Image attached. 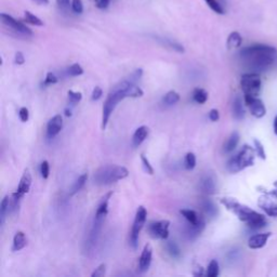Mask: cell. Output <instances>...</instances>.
<instances>
[{
  "label": "cell",
  "mask_w": 277,
  "mask_h": 277,
  "mask_svg": "<svg viewBox=\"0 0 277 277\" xmlns=\"http://www.w3.org/2000/svg\"><path fill=\"white\" fill-rule=\"evenodd\" d=\"M277 50L268 44H253L242 49L239 58L250 73H259L268 70L274 63Z\"/></svg>",
  "instance_id": "obj_1"
},
{
  "label": "cell",
  "mask_w": 277,
  "mask_h": 277,
  "mask_svg": "<svg viewBox=\"0 0 277 277\" xmlns=\"http://www.w3.org/2000/svg\"><path fill=\"white\" fill-rule=\"evenodd\" d=\"M58 77H56L53 73H48L47 74V76H46V79H44V82H43V84L44 86H50V84H54V83H56L58 82Z\"/></svg>",
  "instance_id": "obj_44"
},
{
  "label": "cell",
  "mask_w": 277,
  "mask_h": 277,
  "mask_svg": "<svg viewBox=\"0 0 277 277\" xmlns=\"http://www.w3.org/2000/svg\"><path fill=\"white\" fill-rule=\"evenodd\" d=\"M65 115H66V116H71V115H72L71 111H69V110H65Z\"/></svg>",
  "instance_id": "obj_54"
},
{
  "label": "cell",
  "mask_w": 277,
  "mask_h": 277,
  "mask_svg": "<svg viewBox=\"0 0 277 277\" xmlns=\"http://www.w3.org/2000/svg\"><path fill=\"white\" fill-rule=\"evenodd\" d=\"M219 1H220V2H221V3H223V4H224V2H225V1H224V0H219Z\"/></svg>",
  "instance_id": "obj_55"
},
{
  "label": "cell",
  "mask_w": 277,
  "mask_h": 277,
  "mask_svg": "<svg viewBox=\"0 0 277 277\" xmlns=\"http://www.w3.org/2000/svg\"><path fill=\"white\" fill-rule=\"evenodd\" d=\"M274 132H275V134H277V116L274 119Z\"/></svg>",
  "instance_id": "obj_53"
},
{
  "label": "cell",
  "mask_w": 277,
  "mask_h": 277,
  "mask_svg": "<svg viewBox=\"0 0 277 277\" xmlns=\"http://www.w3.org/2000/svg\"><path fill=\"white\" fill-rule=\"evenodd\" d=\"M102 94H103V91H102V89H101L100 87H95V88L93 89L92 94H91V100H92V101L99 100V99L102 97Z\"/></svg>",
  "instance_id": "obj_47"
},
{
  "label": "cell",
  "mask_w": 277,
  "mask_h": 277,
  "mask_svg": "<svg viewBox=\"0 0 277 277\" xmlns=\"http://www.w3.org/2000/svg\"><path fill=\"white\" fill-rule=\"evenodd\" d=\"M14 62H15V64H18V65H22V64H24L25 63V58H24V55L22 52H16L15 53V58H14Z\"/></svg>",
  "instance_id": "obj_49"
},
{
  "label": "cell",
  "mask_w": 277,
  "mask_h": 277,
  "mask_svg": "<svg viewBox=\"0 0 277 277\" xmlns=\"http://www.w3.org/2000/svg\"><path fill=\"white\" fill-rule=\"evenodd\" d=\"M105 271H106V265L105 264H101V265H99L97 269H95V271L91 274V276L92 277L104 276L105 275Z\"/></svg>",
  "instance_id": "obj_45"
},
{
  "label": "cell",
  "mask_w": 277,
  "mask_h": 277,
  "mask_svg": "<svg viewBox=\"0 0 277 277\" xmlns=\"http://www.w3.org/2000/svg\"><path fill=\"white\" fill-rule=\"evenodd\" d=\"M112 195H113V193H112V192H110V193H107L103 197V198L101 199L97 211H95L94 219L101 220V221H104V219H105L106 214H107V211H109V202H110Z\"/></svg>",
  "instance_id": "obj_17"
},
{
  "label": "cell",
  "mask_w": 277,
  "mask_h": 277,
  "mask_svg": "<svg viewBox=\"0 0 277 277\" xmlns=\"http://www.w3.org/2000/svg\"><path fill=\"white\" fill-rule=\"evenodd\" d=\"M193 99L196 103L203 104V103H206L208 100V93L203 89L197 88L194 90V92H193Z\"/></svg>",
  "instance_id": "obj_30"
},
{
  "label": "cell",
  "mask_w": 277,
  "mask_h": 277,
  "mask_svg": "<svg viewBox=\"0 0 277 277\" xmlns=\"http://www.w3.org/2000/svg\"><path fill=\"white\" fill-rule=\"evenodd\" d=\"M245 104L249 109L251 115L256 118H262L267 114V109L263 102L258 99V97H251V95H245Z\"/></svg>",
  "instance_id": "obj_11"
},
{
  "label": "cell",
  "mask_w": 277,
  "mask_h": 277,
  "mask_svg": "<svg viewBox=\"0 0 277 277\" xmlns=\"http://www.w3.org/2000/svg\"><path fill=\"white\" fill-rule=\"evenodd\" d=\"M129 176L128 169L122 166L106 165L100 167L95 171L93 181L98 185H110L117 182V181L125 179Z\"/></svg>",
  "instance_id": "obj_3"
},
{
  "label": "cell",
  "mask_w": 277,
  "mask_h": 277,
  "mask_svg": "<svg viewBox=\"0 0 277 277\" xmlns=\"http://www.w3.org/2000/svg\"><path fill=\"white\" fill-rule=\"evenodd\" d=\"M180 213L182 214L186 221L190 223H197L200 219V217L197 214V212L194 210H191V209H181Z\"/></svg>",
  "instance_id": "obj_28"
},
{
  "label": "cell",
  "mask_w": 277,
  "mask_h": 277,
  "mask_svg": "<svg viewBox=\"0 0 277 277\" xmlns=\"http://www.w3.org/2000/svg\"><path fill=\"white\" fill-rule=\"evenodd\" d=\"M24 20L27 22V23H30L32 25H35V26H43V22L36 16L35 14H33L31 11H25L24 12Z\"/></svg>",
  "instance_id": "obj_32"
},
{
  "label": "cell",
  "mask_w": 277,
  "mask_h": 277,
  "mask_svg": "<svg viewBox=\"0 0 277 277\" xmlns=\"http://www.w3.org/2000/svg\"><path fill=\"white\" fill-rule=\"evenodd\" d=\"M72 10L74 11L75 13L80 14L83 12V3L82 0H72Z\"/></svg>",
  "instance_id": "obj_40"
},
{
  "label": "cell",
  "mask_w": 277,
  "mask_h": 277,
  "mask_svg": "<svg viewBox=\"0 0 277 277\" xmlns=\"http://www.w3.org/2000/svg\"><path fill=\"white\" fill-rule=\"evenodd\" d=\"M31 185H32V174L28 169H25L23 176H22V178H21V181H20L16 192H18L21 196H24L25 194L28 193V192H30Z\"/></svg>",
  "instance_id": "obj_18"
},
{
  "label": "cell",
  "mask_w": 277,
  "mask_h": 277,
  "mask_svg": "<svg viewBox=\"0 0 277 277\" xmlns=\"http://www.w3.org/2000/svg\"><path fill=\"white\" fill-rule=\"evenodd\" d=\"M141 160H142V165H143L145 172L151 174V176H152V174H154V169H153L150 160L145 157V155H141Z\"/></svg>",
  "instance_id": "obj_41"
},
{
  "label": "cell",
  "mask_w": 277,
  "mask_h": 277,
  "mask_svg": "<svg viewBox=\"0 0 277 277\" xmlns=\"http://www.w3.org/2000/svg\"><path fill=\"white\" fill-rule=\"evenodd\" d=\"M19 117L23 122H26L28 120V118H30V113H28V110L26 109V107H22V109L20 110Z\"/></svg>",
  "instance_id": "obj_46"
},
{
  "label": "cell",
  "mask_w": 277,
  "mask_h": 277,
  "mask_svg": "<svg viewBox=\"0 0 277 277\" xmlns=\"http://www.w3.org/2000/svg\"><path fill=\"white\" fill-rule=\"evenodd\" d=\"M240 86L245 95L258 97L261 91V77L258 73H247L241 76Z\"/></svg>",
  "instance_id": "obj_6"
},
{
  "label": "cell",
  "mask_w": 277,
  "mask_h": 277,
  "mask_svg": "<svg viewBox=\"0 0 277 277\" xmlns=\"http://www.w3.org/2000/svg\"><path fill=\"white\" fill-rule=\"evenodd\" d=\"M56 3L62 9H67L70 8V5H72V0H56Z\"/></svg>",
  "instance_id": "obj_51"
},
{
  "label": "cell",
  "mask_w": 277,
  "mask_h": 277,
  "mask_svg": "<svg viewBox=\"0 0 277 277\" xmlns=\"http://www.w3.org/2000/svg\"><path fill=\"white\" fill-rule=\"evenodd\" d=\"M271 233H261V234H256L251 236L249 240H248V246L251 249H260V248H263L270 238Z\"/></svg>",
  "instance_id": "obj_16"
},
{
  "label": "cell",
  "mask_w": 277,
  "mask_h": 277,
  "mask_svg": "<svg viewBox=\"0 0 277 277\" xmlns=\"http://www.w3.org/2000/svg\"><path fill=\"white\" fill-rule=\"evenodd\" d=\"M111 0H94L95 5H97V8L99 9H105L109 7Z\"/></svg>",
  "instance_id": "obj_48"
},
{
  "label": "cell",
  "mask_w": 277,
  "mask_h": 277,
  "mask_svg": "<svg viewBox=\"0 0 277 277\" xmlns=\"http://www.w3.org/2000/svg\"><path fill=\"white\" fill-rule=\"evenodd\" d=\"M206 3L208 4V7L210 8L213 12H216L218 14H224L225 9L223 3H221L219 0H205Z\"/></svg>",
  "instance_id": "obj_29"
},
{
  "label": "cell",
  "mask_w": 277,
  "mask_h": 277,
  "mask_svg": "<svg viewBox=\"0 0 277 277\" xmlns=\"http://www.w3.org/2000/svg\"><path fill=\"white\" fill-rule=\"evenodd\" d=\"M166 249L168 253L174 259H179L181 257V249L180 247L174 241H167Z\"/></svg>",
  "instance_id": "obj_31"
},
{
  "label": "cell",
  "mask_w": 277,
  "mask_h": 277,
  "mask_svg": "<svg viewBox=\"0 0 277 277\" xmlns=\"http://www.w3.org/2000/svg\"><path fill=\"white\" fill-rule=\"evenodd\" d=\"M245 107L244 103H242V100L240 97H236L234 102H233V115L237 120L244 119L245 117Z\"/></svg>",
  "instance_id": "obj_21"
},
{
  "label": "cell",
  "mask_w": 277,
  "mask_h": 277,
  "mask_svg": "<svg viewBox=\"0 0 277 277\" xmlns=\"http://www.w3.org/2000/svg\"><path fill=\"white\" fill-rule=\"evenodd\" d=\"M205 227H206V221L203 217H200L199 221L197 223L189 222V225L185 228V236L188 237L190 240H193L201 234V232L205 230Z\"/></svg>",
  "instance_id": "obj_12"
},
{
  "label": "cell",
  "mask_w": 277,
  "mask_h": 277,
  "mask_svg": "<svg viewBox=\"0 0 277 277\" xmlns=\"http://www.w3.org/2000/svg\"><path fill=\"white\" fill-rule=\"evenodd\" d=\"M148 135H149V128L146 126H141L135 130V132L132 137V144L134 148H138L139 145L142 144L145 139L148 138Z\"/></svg>",
  "instance_id": "obj_19"
},
{
  "label": "cell",
  "mask_w": 277,
  "mask_h": 277,
  "mask_svg": "<svg viewBox=\"0 0 277 277\" xmlns=\"http://www.w3.org/2000/svg\"><path fill=\"white\" fill-rule=\"evenodd\" d=\"M102 223H103V221L94 219L91 231H90V233L88 235V240L86 242V247L88 248V249H92V248L95 246V244L98 242L100 231L102 228Z\"/></svg>",
  "instance_id": "obj_15"
},
{
  "label": "cell",
  "mask_w": 277,
  "mask_h": 277,
  "mask_svg": "<svg viewBox=\"0 0 277 277\" xmlns=\"http://www.w3.org/2000/svg\"><path fill=\"white\" fill-rule=\"evenodd\" d=\"M220 118V114H219V111L218 110H211L209 112V119L211 121H218Z\"/></svg>",
  "instance_id": "obj_50"
},
{
  "label": "cell",
  "mask_w": 277,
  "mask_h": 277,
  "mask_svg": "<svg viewBox=\"0 0 277 277\" xmlns=\"http://www.w3.org/2000/svg\"><path fill=\"white\" fill-rule=\"evenodd\" d=\"M201 208L206 216L209 218H214L218 214L217 206L214 205V202L211 201L210 199H206V198L203 199L201 201Z\"/></svg>",
  "instance_id": "obj_24"
},
{
  "label": "cell",
  "mask_w": 277,
  "mask_h": 277,
  "mask_svg": "<svg viewBox=\"0 0 277 277\" xmlns=\"http://www.w3.org/2000/svg\"><path fill=\"white\" fill-rule=\"evenodd\" d=\"M196 166V156L193 153H188L185 156V168L188 170H193Z\"/></svg>",
  "instance_id": "obj_37"
},
{
  "label": "cell",
  "mask_w": 277,
  "mask_h": 277,
  "mask_svg": "<svg viewBox=\"0 0 277 277\" xmlns=\"http://www.w3.org/2000/svg\"><path fill=\"white\" fill-rule=\"evenodd\" d=\"M200 189L206 194H214L216 193V181L211 176H205L200 180Z\"/></svg>",
  "instance_id": "obj_20"
},
{
  "label": "cell",
  "mask_w": 277,
  "mask_h": 277,
  "mask_svg": "<svg viewBox=\"0 0 277 277\" xmlns=\"http://www.w3.org/2000/svg\"><path fill=\"white\" fill-rule=\"evenodd\" d=\"M180 100V95L178 92L176 91H169L165 97H163L162 99V102H163V104H166V105H173V104H176L178 103Z\"/></svg>",
  "instance_id": "obj_33"
},
{
  "label": "cell",
  "mask_w": 277,
  "mask_h": 277,
  "mask_svg": "<svg viewBox=\"0 0 277 277\" xmlns=\"http://www.w3.org/2000/svg\"><path fill=\"white\" fill-rule=\"evenodd\" d=\"M62 128H63V119L61 115H55L48 121L47 125V137L48 139H53L58 135Z\"/></svg>",
  "instance_id": "obj_13"
},
{
  "label": "cell",
  "mask_w": 277,
  "mask_h": 277,
  "mask_svg": "<svg viewBox=\"0 0 277 277\" xmlns=\"http://www.w3.org/2000/svg\"><path fill=\"white\" fill-rule=\"evenodd\" d=\"M161 42H163L165 46L169 47L174 51H178V52H182V53L184 52V48H183L182 44H180V43L173 41V40H170V39H161Z\"/></svg>",
  "instance_id": "obj_35"
},
{
  "label": "cell",
  "mask_w": 277,
  "mask_h": 277,
  "mask_svg": "<svg viewBox=\"0 0 277 277\" xmlns=\"http://www.w3.org/2000/svg\"><path fill=\"white\" fill-rule=\"evenodd\" d=\"M146 217H148V212H146V209L143 206H140L135 213V218L133 221V225L131 229V233H130V245L133 248V249H137L139 246V235L140 232L142 231L143 227L146 222Z\"/></svg>",
  "instance_id": "obj_7"
},
{
  "label": "cell",
  "mask_w": 277,
  "mask_h": 277,
  "mask_svg": "<svg viewBox=\"0 0 277 277\" xmlns=\"http://www.w3.org/2000/svg\"><path fill=\"white\" fill-rule=\"evenodd\" d=\"M49 172H50V166H49V162L47 160H43L41 162V166H40V173H41V177L43 179H48L49 177Z\"/></svg>",
  "instance_id": "obj_42"
},
{
  "label": "cell",
  "mask_w": 277,
  "mask_h": 277,
  "mask_svg": "<svg viewBox=\"0 0 277 277\" xmlns=\"http://www.w3.org/2000/svg\"><path fill=\"white\" fill-rule=\"evenodd\" d=\"M274 186H277V181H276V182L274 183Z\"/></svg>",
  "instance_id": "obj_56"
},
{
  "label": "cell",
  "mask_w": 277,
  "mask_h": 277,
  "mask_svg": "<svg viewBox=\"0 0 277 277\" xmlns=\"http://www.w3.org/2000/svg\"><path fill=\"white\" fill-rule=\"evenodd\" d=\"M152 256H153V248L150 244L145 245L144 246V249L141 253V257H140V261H139V269H140V272H146L151 267V263H152Z\"/></svg>",
  "instance_id": "obj_14"
},
{
  "label": "cell",
  "mask_w": 277,
  "mask_h": 277,
  "mask_svg": "<svg viewBox=\"0 0 277 277\" xmlns=\"http://www.w3.org/2000/svg\"><path fill=\"white\" fill-rule=\"evenodd\" d=\"M220 269H219V263L217 260H211L210 263L208 265L207 269V276L209 277H217L219 275Z\"/></svg>",
  "instance_id": "obj_34"
},
{
  "label": "cell",
  "mask_w": 277,
  "mask_h": 277,
  "mask_svg": "<svg viewBox=\"0 0 277 277\" xmlns=\"http://www.w3.org/2000/svg\"><path fill=\"white\" fill-rule=\"evenodd\" d=\"M27 245V238L23 232H16L14 237H13V245H12V250L13 251H19Z\"/></svg>",
  "instance_id": "obj_22"
},
{
  "label": "cell",
  "mask_w": 277,
  "mask_h": 277,
  "mask_svg": "<svg viewBox=\"0 0 277 277\" xmlns=\"http://www.w3.org/2000/svg\"><path fill=\"white\" fill-rule=\"evenodd\" d=\"M253 142H254V151H256V154L261 158V159H265V158H267V154H265L262 143L260 142L259 140H254Z\"/></svg>",
  "instance_id": "obj_38"
},
{
  "label": "cell",
  "mask_w": 277,
  "mask_h": 277,
  "mask_svg": "<svg viewBox=\"0 0 277 277\" xmlns=\"http://www.w3.org/2000/svg\"><path fill=\"white\" fill-rule=\"evenodd\" d=\"M0 18H1V22L3 25L11 28V30L14 31L15 33L20 34V35H23V36L33 35V32L30 30V28H28L25 24L22 23V22L12 18L11 15L7 13H1L0 14Z\"/></svg>",
  "instance_id": "obj_9"
},
{
  "label": "cell",
  "mask_w": 277,
  "mask_h": 277,
  "mask_svg": "<svg viewBox=\"0 0 277 277\" xmlns=\"http://www.w3.org/2000/svg\"><path fill=\"white\" fill-rule=\"evenodd\" d=\"M238 142H239V133L234 131L230 135L227 143L224 145V152L225 153L233 152L237 148V145H238Z\"/></svg>",
  "instance_id": "obj_25"
},
{
  "label": "cell",
  "mask_w": 277,
  "mask_h": 277,
  "mask_svg": "<svg viewBox=\"0 0 277 277\" xmlns=\"http://www.w3.org/2000/svg\"><path fill=\"white\" fill-rule=\"evenodd\" d=\"M67 94H69L70 103L73 105L79 103V102H80L82 99V94L80 92H74L73 90H70V91L67 92Z\"/></svg>",
  "instance_id": "obj_39"
},
{
  "label": "cell",
  "mask_w": 277,
  "mask_h": 277,
  "mask_svg": "<svg viewBox=\"0 0 277 277\" xmlns=\"http://www.w3.org/2000/svg\"><path fill=\"white\" fill-rule=\"evenodd\" d=\"M169 225H170V222L168 220L151 222L149 224V233L153 238L167 239L169 236Z\"/></svg>",
  "instance_id": "obj_10"
},
{
  "label": "cell",
  "mask_w": 277,
  "mask_h": 277,
  "mask_svg": "<svg viewBox=\"0 0 277 277\" xmlns=\"http://www.w3.org/2000/svg\"><path fill=\"white\" fill-rule=\"evenodd\" d=\"M142 74H143V71L141 70V69H138V70H135L131 75L129 76V78L127 79V80H129L130 82H133L135 83V81H138L139 79L142 77Z\"/></svg>",
  "instance_id": "obj_43"
},
{
  "label": "cell",
  "mask_w": 277,
  "mask_h": 277,
  "mask_svg": "<svg viewBox=\"0 0 277 277\" xmlns=\"http://www.w3.org/2000/svg\"><path fill=\"white\" fill-rule=\"evenodd\" d=\"M67 74L72 77L80 76L83 74V69L78 63H75V64L71 65L69 69H67Z\"/></svg>",
  "instance_id": "obj_36"
},
{
  "label": "cell",
  "mask_w": 277,
  "mask_h": 277,
  "mask_svg": "<svg viewBox=\"0 0 277 277\" xmlns=\"http://www.w3.org/2000/svg\"><path fill=\"white\" fill-rule=\"evenodd\" d=\"M221 201L229 210L233 211L238 217L240 221L246 222L251 230L263 229L268 223L263 214L252 210L251 208L245 205H241L233 198H223Z\"/></svg>",
  "instance_id": "obj_2"
},
{
  "label": "cell",
  "mask_w": 277,
  "mask_h": 277,
  "mask_svg": "<svg viewBox=\"0 0 277 277\" xmlns=\"http://www.w3.org/2000/svg\"><path fill=\"white\" fill-rule=\"evenodd\" d=\"M242 43V37L238 32H232L227 40V46L230 50L239 48Z\"/></svg>",
  "instance_id": "obj_23"
},
{
  "label": "cell",
  "mask_w": 277,
  "mask_h": 277,
  "mask_svg": "<svg viewBox=\"0 0 277 277\" xmlns=\"http://www.w3.org/2000/svg\"><path fill=\"white\" fill-rule=\"evenodd\" d=\"M36 3L38 4H43V5H46L49 3V0H34Z\"/></svg>",
  "instance_id": "obj_52"
},
{
  "label": "cell",
  "mask_w": 277,
  "mask_h": 277,
  "mask_svg": "<svg viewBox=\"0 0 277 277\" xmlns=\"http://www.w3.org/2000/svg\"><path fill=\"white\" fill-rule=\"evenodd\" d=\"M87 179H88V174H87V173H82L81 176L79 177V178L75 181L74 184H73L72 189H71V192H70V195L73 196V195L77 194L78 192L83 188V185L86 184Z\"/></svg>",
  "instance_id": "obj_26"
},
{
  "label": "cell",
  "mask_w": 277,
  "mask_h": 277,
  "mask_svg": "<svg viewBox=\"0 0 277 277\" xmlns=\"http://www.w3.org/2000/svg\"><path fill=\"white\" fill-rule=\"evenodd\" d=\"M8 213H10V196L9 195L4 196V198L1 201V205H0V223H1V225L4 223L5 217H7Z\"/></svg>",
  "instance_id": "obj_27"
},
{
  "label": "cell",
  "mask_w": 277,
  "mask_h": 277,
  "mask_svg": "<svg viewBox=\"0 0 277 277\" xmlns=\"http://www.w3.org/2000/svg\"><path fill=\"white\" fill-rule=\"evenodd\" d=\"M256 151L249 145H245L238 154L233 156L228 161V170L231 173H237L254 163Z\"/></svg>",
  "instance_id": "obj_5"
},
{
  "label": "cell",
  "mask_w": 277,
  "mask_h": 277,
  "mask_svg": "<svg viewBox=\"0 0 277 277\" xmlns=\"http://www.w3.org/2000/svg\"><path fill=\"white\" fill-rule=\"evenodd\" d=\"M259 206L270 217H277V186L275 190L267 192L259 200Z\"/></svg>",
  "instance_id": "obj_8"
},
{
  "label": "cell",
  "mask_w": 277,
  "mask_h": 277,
  "mask_svg": "<svg viewBox=\"0 0 277 277\" xmlns=\"http://www.w3.org/2000/svg\"><path fill=\"white\" fill-rule=\"evenodd\" d=\"M126 93L123 90V82H119L116 84L115 87H113L111 92L107 95V98L104 102L103 105V115H102V129H105L107 126V122L110 120V117L112 113L114 112L116 106L118 105L120 101L126 99Z\"/></svg>",
  "instance_id": "obj_4"
}]
</instances>
